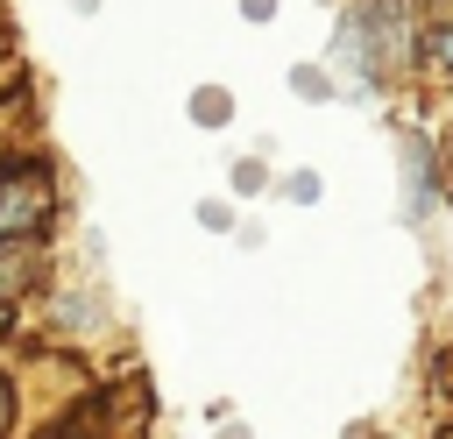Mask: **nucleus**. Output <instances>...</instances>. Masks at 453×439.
I'll return each instance as SVG.
<instances>
[{
  "label": "nucleus",
  "instance_id": "nucleus-1",
  "mask_svg": "<svg viewBox=\"0 0 453 439\" xmlns=\"http://www.w3.org/2000/svg\"><path fill=\"white\" fill-rule=\"evenodd\" d=\"M226 113H234V99H219V92H212V85H205V92H198V99H191V120H198V127H219V120H226Z\"/></svg>",
  "mask_w": 453,
  "mask_h": 439
},
{
  "label": "nucleus",
  "instance_id": "nucleus-2",
  "mask_svg": "<svg viewBox=\"0 0 453 439\" xmlns=\"http://www.w3.org/2000/svg\"><path fill=\"white\" fill-rule=\"evenodd\" d=\"M290 85H297L304 99H333V78H326L319 64H297V71H290Z\"/></svg>",
  "mask_w": 453,
  "mask_h": 439
},
{
  "label": "nucleus",
  "instance_id": "nucleus-3",
  "mask_svg": "<svg viewBox=\"0 0 453 439\" xmlns=\"http://www.w3.org/2000/svg\"><path fill=\"white\" fill-rule=\"evenodd\" d=\"M283 191H290V198H297V205H311V198H319V177H311V170H297V177H290V184H283Z\"/></svg>",
  "mask_w": 453,
  "mask_h": 439
},
{
  "label": "nucleus",
  "instance_id": "nucleus-4",
  "mask_svg": "<svg viewBox=\"0 0 453 439\" xmlns=\"http://www.w3.org/2000/svg\"><path fill=\"white\" fill-rule=\"evenodd\" d=\"M198 227H212V234H219V227H234V205H219V198H212V205H198Z\"/></svg>",
  "mask_w": 453,
  "mask_h": 439
},
{
  "label": "nucleus",
  "instance_id": "nucleus-5",
  "mask_svg": "<svg viewBox=\"0 0 453 439\" xmlns=\"http://www.w3.org/2000/svg\"><path fill=\"white\" fill-rule=\"evenodd\" d=\"M432 64H446V71H453V28H432Z\"/></svg>",
  "mask_w": 453,
  "mask_h": 439
},
{
  "label": "nucleus",
  "instance_id": "nucleus-6",
  "mask_svg": "<svg viewBox=\"0 0 453 439\" xmlns=\"http://www.w3.org/2000/svg\"><path fill=\"white\" fill-rule=\"evenodd\" d=\"M241 14H248V21H269V14H276V0H241Z\"/></svg>",
  "mask_w": 453,
  "mask_h": 439
},
{
  "label": "nucleus",
  "instance_id": "nucleus-7",
  "mask_svg": "<svg viewBox=\"0 0 453 439\" xmlns=\"http://www.w3.org/2000/svg\"><path fill=\"white\" fill-rule=\"evenodd\" d=\"M0 418H7V389H0Z\"/></svg>",
  "mask_w": 453,
  "mask_h": 439
}]
</instances>
